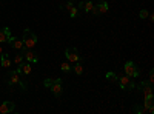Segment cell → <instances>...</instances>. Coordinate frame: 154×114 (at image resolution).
Returning a JSON list of instances; mask_svg holds the SVG:
<instances>
[{"label": "cell", "mask_w": 154, "mask_h": 114, "mask_svg": "<svg viewBox=\"0 0 154 114\" xmlns=\"http://www.w3.org/2000/svg\"><path fill=\"white\" fill-rule=\"evenodd\" d=\"M20 51H22V54H23V57H25V59H26V60H28L29 63H35V62L38 60V57H37V54H35L34 51H31V49H29V48H25V46H23V48L20 49Z\"/></svg>", "instance_id": "obj_6"}, {"label": "cell", "mask_w": 154, "mask_h": 114, "mask_svg": "<svg viewBox=\"0 0 154 114\" xmlns=\"http://www.w3.org/2000/svg\"><path fill=\"white\" fill-rule=\"evenodd\" d=\"M134 112H137V114H145L146 109H145L143 106H139V105H137V106H134Z\"/></svg>", "instance_id": "obj_21"}, {"label": "cell", "mask_w": 154, "mask_h": 114, "mask_svg": "<svg viewBox=\"0 0 154 114\" xmlns=\"http://www.w3.org/2000/svg\"><path fill=\"white\" fill-rule=\"evenodd\" d=\"M6 79H8L6 82H8L9 88H14L16 85L20 83V74L17 72V69H16V71H9L8 75H6Z\"/></svg>", "instance_id": "obj_5"}, {"label": "cell", "mask_w": 154, "mask_h": 114, "mask_svg": "<svg viewBox=\"0 0 154 114\" xmlns=\"http://www.w3.org/2000/svg\"><path fill=\"white\" fill-rule=\"evenodd\" d=\"M23 45H25V48H34L35 45H37V35L29 29V28H26V29H23Z\"/></svg>", "instance_id": "obj_1"}, {"label": "cell", "mask_w": 154, "mask_h": 114, "mask_svg": "<svg viewBox=\"0 0 154 114\" xmlns=\"http://www.w3.org/2000/svg\"><path fill=\"white\" fill-rule=\"evenodd\" d=\"M0 57H2V66H3V68H9V66H11V63H12L11 59H9V56L3 53Z\"/></svg>", "instance_id": "obj_15"}, {"label": "cell", "mask_w": 154, "mask_h": 114, "mask_svg": "<svg viewBox=\"0 0 154 114\" xmlns=\"http://www.w3.org/2000/svg\"><path fill=\"white\" fill-rule=\"evenodd\" d=\"M16 109V105L12 102H8V100H5L3 103H0V114H9Z\"/></svg>", "instance_id": "obj_8"}, {"label": "cell", "mask_w": 154, "mask_h": 114, "mask_svg": "<svg viewBox=\"0 0 154 114\" xmlns=\"http://www.w3.org/2000/svg\"><path fill=\"white\" fill-rule=\"evenodd\" d=\"M117 83L120 85V88L122 90H125V91H133L134 88H136V83H134V79L133 77H130V75H120L119 77V80H117Z\"/></svg>", "instance_id": "obj_2"}, {"label": "cell", "mask_w": 154, "mask_h": 114, "mask_svg": "<svg viewBox=\"0 0 154 114\" xmlns=\"http://www.w3.org/2000/svg\"><path fill=\"white\" fill-rule=\"evenodd\" d=\"M74 72H75L77 75H82V74H83V65H82L80 60L75 62V65H74Z\"/></svg>", "instance_id": "obj_16"}, {"label": "cell", "mask_w": 154, "mask_h": 114, "mask_svg": "<svg viewBox=\"0 0 154 114\" xmlns=\"http://www.w3.org/2000/svg\"><path fill=\"white\" fill-rule=\"evenodd\" d=\"M20 71H22V74H25V75H29L31 74V71H32V65H31V63L28 62V63H20Z\"/></svg>", "instance_id": "obj_14"}, {"label": "cell", "mask_w": 154, "mask_h": 114, "mask_svg": "<svg viewBox=\"0 0 154 114\" xmlns=\"http://www.w3.org/2000/svg\"><path fill=\"white\" fill-rule=\"evenodd\" d=\"M23 59H25V57H23V54H22V53H19V54H16V57H14V63L19 66L20 63L23 62Z\"/></svg>", "instance_id": "obj_20"}, {"label": "cell", "mask_w": 154, "mask_h": 114, "mask_svg": "<svg viewBox=\"0 0 154 114\" xmlns=\"http://www.w3.org/2000/svg\"><path fill=\"white\" fill-rule=\"evenodd\" d=\"M146 19H148L149 22H154V16H152V14H148V17H146Z\"/></svg>", "instance_id": "obj_25"}, {"label": "cell", "mask_w": 154, "mask_h": 114, "mask_svg": "<svg viewBox=\"0 0 154 114\" xmlns=\"http://www.w3.org/2000/svg\"><path fill=\"white\" fill-rule=\"evenodd\" d=\"M54 82H56V79H45V80H43V86H46V88H49V86H51V85H53Z\"/></svg>", "instance_id": "obj_22"}, {"label": "cell", "mask_w": 154, "mask_h": 114, "mask_svg": "<svg viewBox=\"0 0 154 114\" xmlns=\"http://www.w3.org/2000/svg\"><path fill=\"white\" fill-rule=\"evenodd\" d=\"M148 14H149V12H148L146 9H142V11H140V14H139V16H140V19H146V17H148Z\"/></svg>", "instance_id": "obj_23"}, {"label": "cell", "mask_w": 154, "mask_h": 114, "mask_svg": "<svg viewBox=\"0 0 154 114\" xmlns=\"http://www.w3.org/2000/svg\"><path fill=\"white\" fill-rule=\"evenodd\" d=\"M14 49H22L25 45H23V40H20V39H17V37H12L11 35V39H9V42H8Z\"/></svg>", "instance_id": "obj_13"}, {"label": "cell", "mask_w": 154, "mask_h": 114, "mask_svg": "<svg viewBox=\"0 0 154 114\" xmlns=\"http://www.w3.org/2000/svg\"><path fill=\"white\" fill-rule=\"evenodd\" d=\"M79 8H77V6H72L71 9H69V16H71V19H75L77 16H79Z\"/></svg>", "instance_id": "obj_18"}, {"label": "cell", "mask_w": 154, "mask_h": 114, "mask_svg": "<svg viewBox=\"0 0 154 114\" xmlns=\"http://www.w3.org/2000/svg\"><path fill=\"white\" fill-rule=\"evenodd\" d=\"M83 11H85V12H91V14H94V16L99 14V12H97V6L94 5L93 0H88V2H85V5H83Z\"/></svg>", "instance_id": "obj_11"}, {"label": "cell", "mask_w": 154, "mask_h": 114, "mask_svg": "<svg viewBox=\"0 0 154 114\" xmlns=\"http://www.w3.org/2000/svg\"><path fill=\"white\" fill-rule=\"evenodd\" d=\"M60 68H62V71H63V72H69V71H71V65H69V62H63L62 65H60Z\"/></svg>", "instance_id": "obj_19"}, {"label": "cell", "mask_w": 154, "mask_h": 114, "mask_svg": "<svg viewBox=\"0 0 154 114\" xmlns=\"http://www.w3.org/2000/svg\"><path fill=\"white\" fill-rule=\"evenodd\" d=\"M2 54H3V48H2V46H0V56H2Z\"/></svg>", "instance_id": "obj_26"}, {"label": "cell", "mask_w": 154, "mask_h": 114, "mask_svg": "<svg viewBox=\"0 0 154 114\" xmlns=\"http://www.w3.org/2000/svg\"><path fill=\"white\" fill-rule=\"evenodd\" d=\"M96 6H97V12H99V14H105V12H108V9H109V5H108L106 0H100Z\"/></svg>", "instance_id": "obj_12"}, {"label": "cell", "mask_w": 154, "mask_h": 114, "mask_svg": "<svg viewBox=\"0 0 154 114\" xmlns=\"http://www.w3.org/2000/svg\"><path fill=\"white\" fill-rule=\"evenodd\" d=\"M148 77H149V79H148V82H151V83H152V82H154V71H152V69L149 71V74H148Z\"/></svg>", "instance_id": "obj_24"}, {"label": "cell", "mask_w": 154, "mask_h": 114, "mask_svg": "<svg viewBox=\"0 0 154 114\" xmlns=\"http://www.w3.org/2000/svg\"><path fill=\"white\" fill-rule=\"evenodd\" d=\"M51 88V91H53V94L56 97H60L62 96V91H63V88H62V79H56V82L49 86Z\"/></svg>", "instance_id": "obj_9"}, {"label": "cell", "mask_w": 154, "mask_h": 114, "mask_svg": "<svg viewBox=\"0 0 154 114\" xmlns=\"http://www.w3.org/2000/svg\"><path fill=\"white\" fill-rule=\"evenodd\" d=\"M123 71H125L126 75H130V77H133V79H136V77H139V75H140V69H137V66L134 65V62H131V60H128L125 63Z\"/></svg>", "instance_id": "obj_3"}, {"label": "cell", "mask_w": 154, "mask_h": 114, "mask_svg": "<svg viewBox=\"0 0 154 114\" xmlns=\"http://www.w3.org/2000/svg\"><path fill=\"white\" fill-rule=\"evenodd\" d=\"M11 39V29L8 26L0 29V43H8Z\"/></svg>", "instance_id": "obj_10"}, {"label": "cell", "mask_w": 154, "mask_h": 114, "mask_svg": "<svg viewBox=\"0 0 154 114\" xmlns=\"http://www.w3.org/2000/svg\"><path fill=\"white\" fill-rule=\"evenodd\" d=\"M105 77L109 80V82H112V83H117V80H119V77H117V74H116V72H106L105 74Z\"/></svg>", "instance_id": "obj_17"}, {"label": "cell", "mask_w": 154, "mask_h": 114, "mask_svg": "<svg viewBox=\"0 0 154 114\" xmlns=\"http://www.w3.org/2000/svg\"><path fill=\"white\" fill-rule=\"evenodd\" d=\"M139 88L142 90V93H143V97H152V83L151 82H140V85H139Z\"/></svg>", "instance_id": "obj_7"}, {"label": "cell", "mask_w": 154, "mask_h": 114, "mask_svg": "<svg viewBox=\"0 0 154 114\" xmlns=\"http://www.w3.org/2000/svg\"><path fill=\"white\" fill-rule=\"evenodd\" d=\"M65 56H66L68 62H71V63H75V62H79V60H80L79 51H77V48H74V46H68V48H66Z\"/></svg>", "instance_id": "obj_4"}]
</instances>
